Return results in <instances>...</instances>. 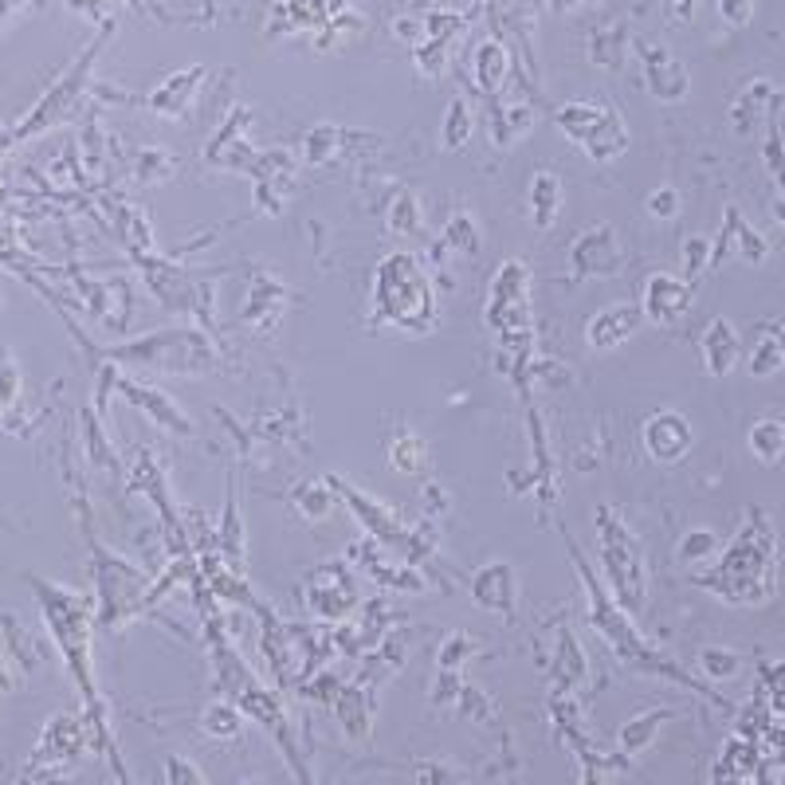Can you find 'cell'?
I'll return each mask as SVG.
<instances>
[{
	"label": "cell",
	"mask_w": 785,
	"mask_h": 785,
	"mask_svg": "<svg viewBox=\"0 0 785 785\" xmlns=\"http://www.w3.org/2000/svg\"><path fill=\"white\" fill-rule=\"evenodd\" d=\"M370 326L373 330H405L425 335L436 326V291L425 263L413 252H393L378 263L370 291Z\"/></svg>",
	"instance_id": "obj_1"
},
{
	"label": "cell",
	"mask_w": 785,
	"mask_h": 785,
	"mask_svg": "<svg viewBox=\"0 0 785 785\" xmlns=\"http://www.w3.org/2000/svg\"><path fill=\"white\" fill-rule=\"evenodd\" d=\"M107 353L134 366V370L157 373H208L217 366V350L200 330H157V335H145Z\"/></svg>",
	"instance_id": "obj_2"
},
{
	"label": "cell",
	"mask_w": 785,
	"mask_h": 785,
	"mask_svg": "<svg viewBox=\"0 0 785 785\" xmlns=\"http://www.w3.org/2000/svg\"><path fill=\"white\" fill-rule=\"evenodd\" d=\"M597 538H601L609 589L624 609H636L644 601V586H648L641 538L624 526L621 511H613V506H597Z\"/></svg>",
	"instance_id": "obj_3"
},
{
	"label": "cell",
	"mask_w": 785,
	"mask_h": 785,
	"mask_svg": "<svg viewBox=\"0 0 785 785\" xmlns=\"http://www.w3.org/2000/svg\"><path fill=\"white\" fill-rule=\"evenodd\" d=\"M558 130L578 145L581 154L593 157L597 165H609L613 157H621L629 150V127L624 118L609 107H597V102H566V107L554 115Z\"/></svg>",
	"instance_id": "obj_4"
},
{
	"label": "cell",
	"mask_w": 785,
	"mask_h": 785,
	"mask_svg": "<svg viewBox=\"0 0 785 785\" xmlns=\"http://www.w3.org/2000/svg\"><path fill=\"white\" fill-rule=\"evenodd\" d=\"M754 538H759V526H750L746 534H739L731 550L722 554L719 569L707 574V578H699V586L715 589V593H722L727 601H754V597H759L754 586L766 581L770 562H774V542H770V534L762 538V546H754Z\"/></svg>",
	"instance_id": "obj_5"
},
{
	"label": "cell",
	"mask_w": 785,
	"mask_h": 785,
	"mask_svg": "<svg viewBox=\"0 0 785 785\" xmlns=\"http://www.w3.org/2000/svg\"><path fill=\"white\" fill-rule=\"evenodd\" d=\"M488 323L499 330V338L531 335V268L519 260H506L499 268L495 283L488 291Z\"/></svg>",
	"instance_id": "obj_6"
},
{
	"label": "cell",
	"mask_w": 785,
	"mask_h": 785,
	"mask_svg": "<svg viewBox=\"0 0 785 785\" xmlns=\"http://www.w3.org/2000/svg\"><path fill=\"white\" fill-rule=\"evenodd\" d=\"M330 488H335L338 495L350 503V511L361 519V526L370 531V538H378L385 550H393V558H416V534L405 531V526H401V519L393 515L385 503H378V499H370V495H361L358 488H350V483H346V479H338V476H330Z\"/></svg>",
	"instance_id": "obj_7"
},
{
	"label": "cell",
	"mask_w": 785,
	"mask_h": 785,
	"mask_svg": "<svg viewBox=\"0 0 785 785\" xmlns=\"http://www.w3.org/2000/svg\"><path fill=\"white\" fill-rule=\"evenodd\" d=\"M358 581L353 574L342 566V562H326V566H315L307 574V609L323 621H342L350 609H358Z\"/></svg>",
	"instance_id": "obj_8"
},
{
	"label": "cell",
	"mask_w": 785,
	"mask_h": 785,
	"mask_svg": "<svg viewBox=\"0 0 785 785\" xmlns=\"http://www.w3.org/2000/svg\"><path fill=\"white\" fill-rule=\"evenodd\" d=\"M624 263V252H621V236H617L613 225H593L586 228V232L574 240V248H569V268H574V275H581V280H609V275H617Z\"/></svg>",
	"instance_id": "obj_9"
},
{
	"label": "cell",
	"mask_w": 785,
	"mask_h": 785,
	"mask_svg": "<svg viewBox=\"0 0 785 785\" xmlns=\"http://www.w3.org/2000/svg\"><path fill=\"white\" fill-rule=\"evenodd\" d=\"M641 444L648 451V460L656 464H679L687 460V451L696 444V433H691V421L676 408H659L644 421Z\"/></svg>",
	"instance_id": "obj_10"
},
{
	"label": "cell",
	"mask_w": 785,
	"mask_h": 785,
	"mask_svg": "<svg viewBox=\"0 0 785 785\" xmlns=\"http://www.w3.org/2000/svg\"><path fill=\"white\" fill-rule=\"evenodd\" d=\"M691 298H696V287L684 280V275H668V271H656L644 280V323L652 326H676L679 318L691 310Z\"/></svg>",
	"instance_id": "obj_11"
},
{
	"label": "cell",
	"mask_w": 785,
	"mask_h": 785,
	"mask_svg": "<svg viewBox=\"0 0 785 785\" xmlns=\"http://www.w3.org/2000/svg\"><path fill=\"white\" fill-rule=\"evenodd\" d=\"M727 255H739L742 263H766L770 255V240L750 225L734 205L727 208V217H722L719 240H711V268L719 260H727Z\"/></svg>",
	"instance_id": "obj_12"
},
{
	"label": "cell",
	"mask_w": 785,
	"mask_h": 785,
	"mask_svg": "<svg viewBox=\"0 0 785 785\" xmlns=\"http://www.w3.org/2000/svg\"><path fill=\"white\" fill-rule=\"evenodd\" d=\"M641 326H644L641 303H609V307H601L586 323V342L593 346L597 353H609V350H617V346L629 342Z\"/></svg>",
	"instance_id": "obj_13"
},
{
	"label": "cell",
	"mask_w": 785,
	"mask_h": 785,
	"mask_svg": "<svg viewBox=\"0 0 785 785\" xmlns=\"http://www.w3.org/2000/svg\"><path fill=\"white\" fill-rule=\"evenodd\" d=\"M95 574H99V593H102V617L110 621V613L127 617V597H142L145 593V578L138 574L134 566H127V562H118L115 554L99 550V558H95Z\"/></svg>",
	"instance_id": "obj_14"
},
{
	"label": "cell",
	"mask_w": 785,
	"mask_h": 785,
	"mask_svg": "<svg viewBox=\"0 0 785 785\" xmlns=\"http://www.w3.org/2000/svg\"><path fill=\"white\" fill-rule=\"evenodd\" d=\"M471 597H476V606L491 609V613L515 617V606H519L515 566H511V562H488V566H479L476 578H471Z\"/></svg>",
	"instance_id": "obj_15"
},
{
	"label": "cell",
	"mask_w": 785,
	"mask_h": 785,
	"mask_svg": "<svg viewBox=\"0 0 785 785\" xmlns=\"http://www.w3.org/2000/svg\"><path fill=\"white\" fill-rule=\"evenodd\" d=\"M699 353H704V370L711 378H727L734 373V366L742 361V338L734 330L731 318H711L704 326V335H699Z\"/></svg>",
	"instance_id": "obj_16"
},
{
	"label": "cell",
	"mask_w": 785,
	"mask_h": 785,
	"mask_svg": "<svg viewBox=\"0 0 785 785\" xmlns=\"http://www.w3.org/2000/svg\"><path fill=\"white\" fill-rule=\"evenodd\" d=\"M641 59H644V79H648V90L652 99L659 102H679L687 99V67L679 59H672L664 47H641Z\"/></svg>",
	"instance_id": "obj_17"
},
{
	"label": "cell",
	"mask_w": 785,
	"mask_h": 785,
	"mask_svg": "<svg viewBox=\"0 0 785 785\" xmlns=\"http://www.w3.org/2000/svg\"><path fill=\"white\" fill-rule=\"evenodd\" d=\"M526 212H531V225L538 228V232H546V228H554V220H558L562 212V177L550 170H538L531 177V189H526Z\"/></svg>",
	"instance_id": "obj_18"
},
{
	"label": "cell",
	"mask_w": 785,
	"mask_h": 785,
	"mask_svg": "<svg viewBox=\"0 0 785 785\" xmlns=\"http://www.w3.org/2000/svg\"><path fill=\"white\" fill-rule=\"evenodd\" d=\"M770 107H774V87H770L766 79H754L746 90H742L739 99H734L731 107V130L739 138H750L754 130H759V122L770 115Z\"/></svg>",
	"instance_id": "obj_19"
},
{
	"label": "cell",
	"mask_w": 785,
	"mask_h": 785,
	"mask_svg": "<svg viewBox=\"0 0 785 785\" xmlns=\"http://www.w3.org/2000/svg\"><path fill=\"white\" fill-rule=\"evenodd\" d=\"M746 448L750 456L759 464H766V468H774V464L785 460V421H777V416H762V421H754L746 433Z\"/></svg>",
	"instance_id": "obj_20"
},
{
	"label": "cell",
	"mask_w": 785,
	"mask_h": 785,
	"mask_svg": "<svg viewBox=\"0 0 785 785\" xmlns=\"http://www.w3.org/2000/svg\"><path fill=\"white\" fill-rule=\"evenodd\" d=\"M127 393H130V401H134L138 408H145V413H150V421L173 428V433H185V436L193 433V425L185 421V413H181V408H173V401L165 397V393H157V389H150V385H138V381H134V385H127Z\"/></svg>",
	"instance_id": "obj_21"
},
{
	"label": "cell",
	"mask_w": 785,
	"mask_h": 785,
	"mask_svg": "<svg viewBox=\"0 0 785 785\" xmlns=\"http://www.w3.org/2000/svg\"><path fill=\"white\" fill-rule=\"evenodd\" d=\"M389 464H393V471L421 476V471L428 468V444L416 433H401L397 440L389 444Z\"/></svg>",
	"instance_id": "obj_22"
},
{
	"label": "cell",
	"mask_w": 785,
	"mask_h": 785,
	"mask_svg": "<svg viewBox=\"0 0 785 785\" xmlns=\"http://www.w3.org/2000/svg\"><path fill=\"white\" fill-rule=\"evenodd\" d=\"M503 79H506V52L499 44H483L476 52V83H479V90L495 95V90L503 87Z\"/></svg>",
	"instance_id": "obj_23"
},
{
	"label": "cell",
	"mask_w": 785,
	"mask_h": 785,
	"mask_svg": "<svg viewBox=\"0 0 785 785\" xmlns=\"http://www.w3.org/2000/svg\"><path fill=\"white\" fill-rule=\"evenodd\" d=\"M531 122H534V118H531V110H526V107H506V110H499V115L491 118V127H488V130H491V142L503 145V150H506V145H515L519 138H523L526 130H531Z\"/></svg>",
	"instance_id": "obj_24"
},
{
	"label": "cell",
	"mask_w": 785,
	"mask_h": 785,
	"mask_svg": "<svg viewBox=\"0 0 785 785\" xmlns=\"http://www.w3.org/2000/svg\"><path fill=\"white\" fill-rule=\"evenodd\" d=\"M746 370H750V378H774L777 370H785L777 335H762L759 342H754V350L746 353Z\"/></svg>",
	"instance_id": "obj_25"
},
{
	"label": "cell",
	"mask_w": 785,
	"mask_h": 785,
	"mask_svg": "<svg viewBox=\"0 0 785 785\" xmlns=\"http://www.w3.org/2000/svg\"><path fill=\"white\" fill-rule=\"evenodd\" d=\"M679 562H687V566H699V562H711L719 550V534L715 531H687L684 538H679L676 546Z\"/></svg>",
	"instance_id": "obj_26"
},
{
	"label": "cell",
	"mask_w": 785,
	"mask_h": 785,
	"mask_svg": "<svg viewBox=\"0 0 785 785\" xmlns=\"http://www.w3.org/2000/svg\"><path fill=\"white\" fill-rule=\"evenodd\" d=\"M389 228L397 236H416L421 232V205L408 189H397L393 205H389Z\"/></svg>",
	"instance_id": "obj_27"
},
{
	"label": "cell",
	"mask_w": 785,
	"mask_h": 785,
	"mask_svg": "<svg viewBox=\"0 0 785 785\" xmlns=\"http://www.w3.org/2000/svg\"><path fill=\"white\" fill-rule=\"evenodd\" d=\"M468 138H471V110L464 99H456L448 107V115H444L440 142H444V150H460V145H468Z\"/></svg>",
	"instance_id": "obj_28"
},
{
	"label": "cell",
	"mask_w": 785,
	"mask_h": 785,
	"mask_svg": "<svg viewBox=\"0 0 785 785\" xmlns=\"http://www.w3.org/2000/svg\"><path fill=\"white\" fill-rule=\"evenodd\" d=\"M679 263H684V280L696 283L704 271H711V240L707 236H687L679 248Z\"/></svg>",
	"instance_id": "obj_29"
},
{
	"label": "cell",
	"mask_w": 785,
	"mask_h": 785,
	"mask_svg": "<svg viewBox=\"0 0 785 785\" xmlns=\"http://www.w3.org/2000/svg\"><path fill=\"white\" fill-rule=\"evenodd\" d=\"M338 142H342V134H338L335 127H315L307 134V142H303V162H307V165H326L330 157L338 154Z\"/></svg>",
	"instance_id": "obj_30"
},
{
	"label": "cell",
	"mask_w": 785,
	"mask_h": 785,
	"mask_svg": "<svg viewBox=\"0 0 785 785\" xmlns=\"http://www.w3.org/2000/svg\"><path fill=\"white\" fill-rule=\"evenodd\" d=\"M444 244L456 248V252H464V255H476L479 252V228H476V220H471L468 212L451 217L448 232H444Z\"/></svg>",
	"instance_id": "obj_31"
},
{
	"label": "cell",
	"mask_w": 785,
	"mask_h": 785,
	"mask_svg": "<svg viewBox=\"0 0 785 785\" xmlns=\"http://www.w3.org/2000/svg\"><path fill=\"white\" fill-rule=\"evenodd\" d=\"M699 668H704L711 679H734L742 668V659L734 656L731 648H704L699 652Z\"/></svg>",
	"instance_id": "obj_32"
},
{
	"label": "cell",
	"mask_w": 785,
	"mask_h": 785,
	"mask_svg": "<svg viewBox=\"0 0 785 785\" xmlns=\"http://www.w3.org/2000/svg\"><path fill=\"white\" fill-rule=\"evenodd\" d=\"M644 208H648V217L656 220H672L679 217V208H684V197H679L676 185H659V189L648 193V200H644Z\"/></svg>",
	"instance_id": "obj_33"
},
{
	"label": "cell",
	"mask_w": 785,
	"mask_h": 785,
	"mask_svg": "<svg viewBox=\"0 0 785 785\" xmlns=\"http://www.w3.org/2000/svg\"><path fill=\"white\" fill-rule=\"evenodd\" d=\"M275 298H283L280 283H271L260 275V280L252 283V298H248V307H244V323H260V310H268Z\"/></svg>",
	"instance_id": "obj_34"
},
{
	"label": "cell",
	"mask_w": 785,
	"mask_h": 785,
	"mask_svg": "<svg viewBox=\"0 0 785 785\" xmlns=\"http://www.w3.org/2000/svg\"><path fill=\"white\" fill-rule=\"evenodd\" d=\"M295 503L307 519H323L330 511V503H335V495L323 491L318 483H307V488H295Z\"/></svg>",
	"instance_id": "obj_35"
},
{
	"label": "cell",
	"mask_w": 785,
	"mask_h": 785,
	"mask_svg": "<svg viewBox=\"0 0 785 785\" xmlns=\"http://www.w3.org/2000/svg\"><path fill=\"white\" fill-rule=\"evenodd\" d=\"M471 652H476V641H471L468 632H451L440 648V668H456V664H464Z\"/></svg>",
	"instance_id": "obj_36"
},
{
	"label": "cell",
	"mask_w": 785,
	"mask_h": 785,
	"mask_svg": "<svg viewBox=\"0 0 785 785\" xmlns=\"http://www.w3.org/2000/svg\"><path fill=\"white\" fill-rule=\"evenodd\" d=\"M664 719V715H644V719H636V722H629V727H624L621 731V739H624V746L629 750H636V746H644V742L652 739V734H656V722Z\"/></svg>",
	"instance_id": "obj_37"
},
{
	"label": "cell",
	"mask_w": 785,
	"mask_h": 785,
	"mask_svg": "<svg viewBox=\"0 0 785 785\" xmlns=\"http://www.w3.org/2000/svg\"><path fill=\"white\" fill-rule=\"evenodd\" d=\"M719 17L734 28L750 24V17H754V0H719Z\"/></svg>",
	"instance_id": "obj_38"
},
{
	"label": "cell",
	"mask_w": 785,
	"mask_h": 785,
	"mask_svg": "<svg viewBox=\"0 0 785 785\" xmlns=\"http://www.w3.org/2000/svg\"><path fill=\"white\" fill-rule=\"evenodd\" d=\"M696 4H699V0H676V12H679V17H691V12H696Z\"/></svg>",
	"instance_id": "obj_39"
},
{
	"label": "cell",
	"mask_w": 785,
	"mask_h": 785,
	"mask_svg": "<svg viewBox=\"0 0 785 785\" xmlns=\"http://www.w3.org/2000/svg\"><path fill=\"white\" fill-rule=\"evenodd\" d=\"M774 217H777V220H782V225H785V197H782V200H777V208H774Z\"/></svg>",
	"instance_id": "obj_40"
},
{
	"label": "cell",
	"mask_w": 785,
	"mask_h": 785,
	"mask_svg": "<svg viewBox=\"0 0 785 785\" xmlns=\"http://www.w3.org/2000/svg\"><path fill=\"white\" fill-rule=\"evenodd\" d=\"M777 346H782V358H785V326L777 330Z\"/></svg>",
	"instance_id": "obj_41"
}]
</instances>
